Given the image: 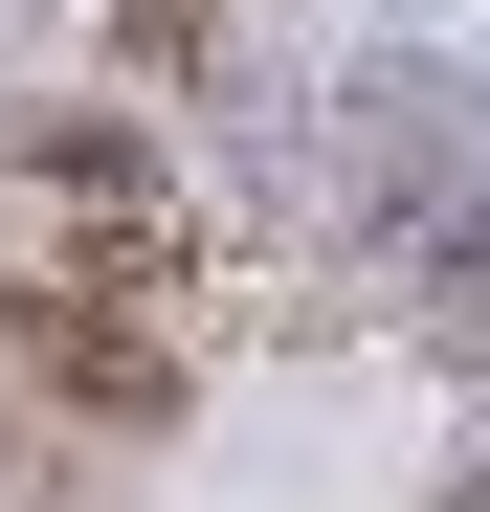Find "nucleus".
<instances>
[{
    "instance_id": "nucleus-1",
    "label": "nucleus",
    "mask_w": 490,
    "mask_h": 512,
    "mask_svg": "<svg viewBox=\"0 0 490 512\" xmlns=\"http://www.w3.org/2000/svg\"><path fill=\"white\" fill-rule=\"evenodd\" d=\"M201 334H223L201 245H0V401L67 423L90 468H134L201 401Z\"/></svg>"
},
{
    "instance_id": "nucleus-2",
    "label": "nucleus",
    "mask_w": 490,
    "mask_h": 512,
    "mask_svg": "<svg viewBox=\"0 0 490 512\" xmlns=\"http://www.w3.org/2000/svg\"><path fill=\"white\" fill-rule=\"evenodd\" d=\"M0 245H179V156L90 90L0 112Z\"/></svg>"
},
{
    "instance_id": "nucleus-4",
    "label": "nucleus",
    "mask_w": 490,
    "mask_h": 512,
    "mask_svg": "<svg viewBox=\"0 0 490 512\" xmlns=\"http://www.w3.org/2000/svg\"><path fill=\"white\" fill-rule=\"evenodd\" d=\"M0 512H90V446H67V423H23V401H0Z\"/></svg>"
},
{
    "instance_id": "nucleus-3",
    "label": "nucleus",
    "mask_w": 490,
    "mask_h": 512,
    "mask_svg": "<svg viewBox=\"0 0 490 512\" xmlns=\"http://www.w3.org/2000/svg\"><path fill=\"white\" fill-rule=\"evenodd\" d=\"M112 67H156V90H223V0H112Z\"/></svg>"
}]
</instances>
